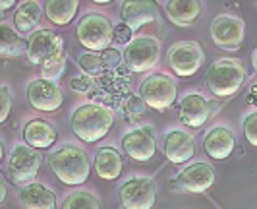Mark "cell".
Listing matches in <instances>:
<instances>
[{
  "label": "cell",
  "mask_w": 257,
  "mask_h": 209,
  "mask_svg": "<svg viewBox=\"0 0 257 209\" xmlns=\"http://www.w3.org/2000/svg\"><path fill=\"white\" fill-rule=\"evenodd\" d=\"M72 130L77 138L85 144H95L108 136V132L114 124V115L110 109L103 104L89 103L77 107L70 118Z\"/></svg>",
  "instance_id": "1"
},
{
  "label": "cell",
  "mask_w": 257,
  "mask_h": 209,
  "mask_svg": "<svg viewBox=\"0 0 257 209\" xmlns=\"http://www.w3.org/2000/svg\"><path fill=\"white\" fill-rule=\"evenodd\" d=\"M49 167L54 176L68 186H81L89 178L91 161L85 149L77 145H64L49 157Z\"/></svg>",
  "instance_id": "2"
},
{
  "label": "cell",
  "mask_w": 257,
  "mask_h": 209,
  "mask_svg": "<svg viewBox=\"0 0 257 209\" xmlns=\"http://www.w3.org/2000/svg\"><path fill=\"white\" fill-rule=\"evenodd\" d=\"M207 87L217 97H230L244 85L245 70L238 58L215 60L207 70Z\"/></svg>",
  "instance_id": "3"
},
{
  "label": "cell",
  "mask_w": 257,
  "mask_h": 209,
  "mask_svg": "<svg viewBox=\"0 0 257 209\" xmlns=\"http://www.w3.org/2000/svg\"><path fill=\"white\" fill-rule=\"evenodd\" d=\"M112 22L103 14L91 12L83 16L76 26V37L87 51H104L112 43Z\"/></svg>",
  "instance_id": "4"
},
{
  "label": "cell",
  "mask_w": 257,
  "mask_h": 209,
  "mask_svg": "<svg viewBox=\"0 0 257 209\" xmlns=\"http://www.w3.org/2000/svg\"><path fill=\"white\" fill-rule=\"evenodd\" d=\"M176 95H178V85L174 78L167 74H151L140 85V97L143 99L145 107H151L161 113L172 107V103L176 101Z\"/></svg>",
  "instance_id": "5"
},
{
  "label": "cell",
  "mask_w": 257,
  "mask_h": 209,
  "mask_svg": "<svg viewBox=\"0 0 257 209\" xmlns=\"http://www.w3.org/2000/svg\"><path fill=\"white\" fill-rule=\"evenodd\" d=\"M41 163H43V157L39 153V149L27 144L16 145L8 157V178L16 186L33 182V178L37 176L41 169Z\"/></svg>",
  "instance_id": "6"
},
{
  "label": "cell",
  "mask_w": 257,
  "mask_h": 209,
  "mask_svg": "<svg viewBox=\"0 0 257 209\" xmlns=\"http://www.w3.org/2000/svg\"><path fill=\"white\" fill-rule=\"evenodd\" d=\"M168 64L174 70L176 76L180 78H190L195 76L203 64H205V52L201 45L193 41H180L174 43L168 51Z\"/></svg>",
  "instance_id": "7"
},
{
  "label": "cell",
  "mask_w": 257,
  "mask_h": 209,
  "mask_svg": "<svg viewBox=\"0 0 257 209\" xmlns=\"http://www.w3.org/2000/svg\"><path fill=\"white\" fill-rule=\"evenodd\" d=\"M161 56V43L155 37H136L124 49V62L132 72H147L157 66Z\"/></svg>",
  "instance_id": "8"
},
{
  "label": "cell",
  "mask_w": 257,
  "mask_h": 209,
  "mask_svg": "<svg viewBox=\"0 0 257 209\" xmlns=\"http://www.w3.org/2000/svg\"><path fill=\"white\" fill-rule=\"evenodd\" d=\"M118 197L126 209H151L157 201V186L153 178L136 176L118 188Z\"/></svg>",
  "instance_id": "9"
},
{
  "label": "cell",
  "mask_w": 257,
  "mask_h": 209,
  "mask_svg": "<svg viewBox=\"0 0 257 209\" xmlns=\"http://www.w3.org/2000/svg\"><path fill=\"white\" fill-rule=\"evenodd\" d=\"M245 37V24L230 14L217 16L211 24V39L222 51H236Z\"/></svg>",
  "instance_id": "10"
},
{
  "label": "cell",
  "mask_w": 257,
  "mask_h": 209,
  "mask_svg": "<svg viewBox=\"0 0 257 209\" xmlns=\"http://www.w3.org/2000/svg\"><path fill=\"white\" fill-rule=\"evenodd\" d=\"M27 101L41 113H54L62 107L64 95L54 79L39 78L27 85Z\"/></svg>",
  "instance_id": "11"
},
{
  "label": "cell",
  "mask_w": 257,
  "mask_h": 209,
  "mask_svg": "<svg viewBox=\"0 0 257 209\" xmlns=\"http://www.w3.org/2000/svg\"><path fill=\"white\" fill-rule=\"evenodd\" d=\"M60 51H64L62 37L58 33L51 31V29H39L27 41L26 56L31 64L41 66L45 60L52 58L54 54H58Z\"/></svg>",
  "instance_id": "12"
},
{
  "label": "cell",
  "mask_w": 257,
  "mask_h": 209,
  "mask_svg": "<svg viewBox=\"0 0 257 209\" xmlns=\"http://www.w3.org/2000/svg\"><path fill=\"white\" fill-rule=\"evenodd\" d=\"M120 16L132 31H138L143 26L159 20L161 6L157 0H124L120 6Z\"/></svg>",
  "instance_id": "13"
},
{
  "label": "cell",
  "mask_w": 257,
  "mask_h": 209,
  "mask_svg": "<svg viewBox=\"0 0 257 209\" xmlns=\"http://www.w3.org/2000/svg\"><path fill=\"white\" fill-rule=\"evenodd\" d=\"M215 184V169L209 163H193L176 176L174 188L190 194H203Z\"/></svg>",
  "instance_id": "14"
},
{
  "label": "cell",
  "mask_w": 257,
  "mask_h": 209,
  "mask_svg": "<svg viewBox=\"0 0 257 209\" xmlns=\"http://www.w3.org/2000/svg\"><path fill=\"white\" fill-rule=\"evenodd\" d=\"M122 147L132 157L136 163H147L155 157L157 151V140L153 136V130L149 126L138 128V130L128 132L122 138Z\"/></svg>",
  "instance_id": "15"
},
{
  "label": "cell",
  "mask_w": 257,
  "mask_h": 209,
  "mask_svg": "<svg viewBox=\"0 0 257 209\" xmlns=\"http://www.w3.org/2000/svg\"><path fill=\"white\" fill-rule=\"evenodd\" d=\"M180 120L190 126V128H201L211 117V104L203 95L199 93H190L182 99L180 109H178Z\"/></svg>",
  "instance_id": "16"
},
{
  "label": "cell",
  "mask_w": 257,
  "mask_h": 209,
  "mask_svg": "<svg viewBox=\"0 0 257 209\" xmlns=\"http://www.w3.org/2000/svg\"><path fill=\"white\" fill-rule=\"evenodd\" d=\"M165 144V155L170 163L174 165H182V163H188L195 153V142H193V136L188 132L182 130H172L168 132L163 140Z\"/></svg>",
  "instance_id": "17"
},
{
  "label": "cell",
  "mask_w": 257,
  "mask_h": 209,
  "mask_svg": "<svg viewBox=\"0 0 257 209\" xmlns=\"http://www.w3.org/2000/svg\"><path fill=\"white\" fill-rule=\"evenodd\" d=\"M236 147V138L228 128L224 126H217L213 130L207 132L205 140H203V149L211 159L217 161H224L232 155Z\"/></svg>",
  "instance_id": "18"
},
{
  "label": "cell",
  "mask_w": 257,
  "mask_h": 209,
  "mask_svg": "<svg viewBox=\"0 0 257 209\" xmlns=\"http://www.w3.org/2000/svg\"><path fill=\"white\" fill-rule=\"evenodd\" d=\"M165 10L170 24L176 27H188L199 20L203 6L201 0H168Z\"/></svg>",
  "instance_id": "19"
},
{
  "label": "cell",
  "mask_w": 257,
  "mask_h": 209,
  "mask_svg": "<svg viewBox=\"0 0 257 209\" xmlns=\"http://www.w3.org/2000/svg\"><path fill=\"white\" fill-rule=\"evenodd\" d=\"M56 128L51 122L43 120V118H35L29 120L24 126V140L27 145L35 147V149H49L56 142Z\"/></svg>",
  "instance_id": "20"
},
{
  "label": "cell",
  "mask_w": 257,
  "mask_h": 209,
  "mask_svg": "<svg viewBox=\"0 0 257 209\" xmlns=\"http://www.w3.org/2000/svg\"><path fill=\"white\" fill-rule=\"evenodd\" d=\"M20 203L27 209H54L56 196L51 188L39 182H29L20 190Z\"/></svg>",
  "instance_id": "21"
},
{
  "label": "cell",
  "mask_w": 257,
  "mask_h": 209,
  "mask_svg": "<svg viewBox=\"0 0 257 209\" xmlns=\"http://www.w3.org/2000/svg\"><path fill=\"white\" fill-rule=\"evenodd\" d=\"M124 167L122 155L116 147H101L95 155V172L99 174V178H103L106 182H112L120 176Z\"/></svg>",
  "instance_id": "22"
},
{
  "label": "cell",
  "mask_w": 257,
  "mask_h": 209,
  "mask_svg": "<svg viewBox=\"0 0 257 209\" xmlns=\"http://www.w3.org/2000/svg\"><path fill=\"white\" fill-rule=\"evenodd\" d=\"M79 0H47L45 2V16L54 26H68L76 18Z\"/></svg>",
  "instance_id": "23"
},
{
  "label": "cell",
  "mask_w": 257,
  "mask_h": 209,
  "mask_svg": "<svg viewBox=\"0 0 257 209\" xmlns=\"http://www.w3.org/2000/svg\"><path fill=\"white\" fill-rule=\"evenodd\" d=\"M41 16H43V8L37 0H26L14 12V26L20 33H29L39 26Z\"/></svg>",
  "instance_id": "24"
},
{
  "label": "cell",
  "mask_w": 257,
  "mask_h": 209,
  "mask_svg": "<svg viewBox=\"0 0 257 209\" xmlns=\"http://www.w3.org/2000/svg\"><path fill=\"white\" fill-rule=\"evenodd\" d=\"M27 51V41L6 24H0V56L2 58H18Z\"/></svg>",
  "instance_id": "25"
},
{
  "label": "cell",
  "mask_w": 257,
  "mask_h": 209,
  "mask_svg": "<svg viewBox=\"0 0 257 209\" xmlns=\"http://www.w3.org/2000/svg\"><path fill=\"white\" fill-rule=\"evenodd\" d=\"M64 209H99L101 207V199L95 197L93 194L85 192V190H77L72 192L70 196L62 201Z\"/></svg>",
  "instance_id": "26"
},
{
  "label": "cell",
  "mask_w": 257,
  "mask_h": 209,
  "mask_svg": "<svg viewBox=\"0 0 257 209\" xmlns=\"http://www.w3.org/2000/svg\"><path fill=\"white\" fill-rule=\"evenodd\" d=\"M66 72V54L64 51H60L58 54H54L52 58L45 60L41 64V78H47V79H56L60 78L62 74Z\"/></svg>",
  "instance_id": "27"
},
{
  "label": "cell",
  "mask_w": 257,
  "mask_h": 209,
  "mask_svg": "<svg viewBox=\"0 0 257 209\" xmlns=\"http://www.w3.org/2000/svg\"><path fill=\"white\" fill-rule=\"evenodd\" d=\"M77 64L83 70V74H87V76H99V74H103L104 68H106L103 56L95 54V51H87L85 54H81L77 58Z\"/></svg>",
  "instance_id": "28"
},
{
  "label": "cell",
  "mask_w": 257,
  "mask_h": 209,
  "mask_svg": "<svg viewBox=\"0 0 257 209\" xmlns=\"http://www.w3.org/2000/svg\"><path fill=\"white\" fill-rule=\"evenodd\" d=\"M244 136L247 144L257 147V113H251L244 120Z\"/></svg>",
  "instance_id": "29"
},
{
  "label": "cell",
  "mask_w": 257,
  "mask_h": 209,
  "mask_svg": "<svg viewBox=\"0 0 257 209\" xmlns=\"http://www.w3.org/2000/svg\"><path fill=\"white\" fill-rule=\"evenodd\" d=\"M10 111H12V93L8 87L0 85V124L8 120Z\"/></svg>",
  "instance_id": "30"
},
{
  "label": "cell",
  "mask_w": 257,
  "mask_h": 209,
  "mask_svg": "<svg viewBox=\"0 0 257 209\" xmlns=\"http://www.w3.org/2000/svg\"><path fill=\"white\" fill-rule=\"evenodd\" d=\"M130 41H132V29H130L124 22L112 29V43H118V45H128Z\"/></svg>",
  "instance_id": "31"
},
{
  "label": "cell",
  "mask_w": 257,
  "mask_h": 209,
  "mask_svg": "<svg viewBox=\"0 0 257 209\" xmlns=\"http://www.w3.org/2000/svg\"><path fill=\"white\" fill-rule=\"evenodd\" d=\"M70 87H72V91H79V93H87L93 87V81L91 78L85 74V76H81V78H74L70 81Z\"/></svg>",
  "instance_id": "32"
},
{
  "label": "cell",
  "mask_w": 257,
  "mask_h": 209,
  "mask_svg": "<svg viewBox=\"0 0 257 209\" xmlns=\"http://www.w3.org/2000/svg\"><path fill=\"white\" fill-rule=\"evenodd\" d=\"M126 109H128L130 115H136V118H138L143 113V109H145V103H143L142 97H130L128 104H126Z\"/></svg>",
  "instance_id": "33"
},
{
  "label": "cell",
  "mask_w": 257,
  "mask_h": 209,
  "mask_svg": "<svg viewBox=\"0 0 257 209\" xmlns=\"http://www.w3.org/2000/svg\"><path fill=\"white\" fill-rule=\"evenodd\" d=\"M103 60L106 68H112V66H116L120 62V52L114 51V49H104Z\"/></svg>",
  "instance_id": "34"
},
{
  "label": "cell",
  "mask_w": 257,
  "mask_h": 209,
  "mask_svg": "<svg viewBox=\"0 0 257 209\" xmlns=\"http://www.w3.org/2000/svg\"><path fill=\"white\" fill-rule=\"evenodd\" d=\"M8 196V186H6V178H4V174L0 172V203L6 199Z\"/></svg>",
  "instance_id": "35"
},
{
  "label": "cell",
  "mask_w": 257,
  "mask_h": 209,
  "mask_svg": "<svg viewBox=\"0 0 257 209\" xmlns=\"http://www.w3.org/2000/svg\"><path fill=\"white\" fill-rule=\"evenodd\" d=\"M16 2H18V0H0V10H2V12L10 10V8H14Z\"/></svg>",
  "instance_id": "36"
},
{
  "label": "cell",
  "mask_w": 257,
  "mask_h": 209,
  "mask_svg": "<svg viewBox=\"0 0 257 209\" xmlns=\"http://www.w3.org/2000/svg\"><path fill=\"white\" fill-rule=\"evenodd\" d=\"M251 64H253V70L257 72V47L253 49V52H251Z\"/></svg>",
  "instance_id": "37"
},
{
  "label": "cell",
  "mask_w": 257,
  "mask_h": 209,
  "mask_svg": "<svg viewBox=\"0 0 257 209\" xmlns=\"http://www.w3.org/2000/svg\"><path fill=\"white\" fill-rule=\"evenodd\" d=\"M2 159H4V144H2V140H0V163H2Z\"/></svg>",
  "instance_id": "38"
},
{
  "label": "cell",
  "mask_w": 257,
  "mask_h": 209,
  "mask_svg": "<svg viewBox=\"0 0 257 209\" xmlns=\"http://www.w3.org/2000/svg\"><path fill=\"white\" fill-rule=\"evenodd\" d=\"M91 2H95V4H110L112 0H91Z\"/></svg>",
  "instance_id": "39"
}]
</instances>
